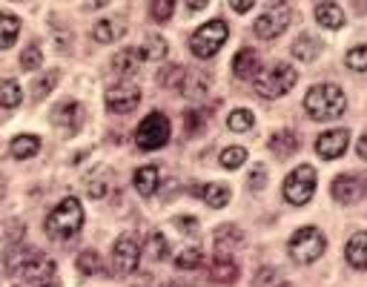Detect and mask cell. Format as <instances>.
Here are the masks:
<instances>
[{
	"mask_svg": "<svg viewBox=\"0 0 367 287\" xmlns=\"http://www.w3.org/2000/svg\"><path fill=\"white\" fill-rule=\"evenodd\" d=\"M150 9H153V18H155V21H170V15H172V0H158V4H153Z\"/></svg>",
	"mask_w": 367,
	"mask_h": 287,
	"instance_id": "cell-42",
	"label": "cell"
},
{
	"mask_svg": "<svg viewBox=\"0 0 367 287\" xmlns=\"http://www.w3.org/2000/svg\"><path fill=\"white\" fill-rule=\"evenodd\" d=\"M4 195H6V178L0 175V198H4Z\"/></svg>",
	"mask_w": 367,
	"mask_h": 287,
	"instance_id": "cell-48",
	"label": "cell"
},
{
	"mask_svg": "<svg viewBox=\"0 0 367 287\" xmlns=\"http://www.w3.org/2000/svg\"><path fill=\"white\" fill-rule=\"evenodd\" d=\"M40 287H57V284H55V281H43Z\"/></svg>",
	"mask_w": 367,
	"mask_h": 287,
	"instance_id": "cell-49",
	"label": "cell"
},
{
	"mask_svg": "<svg viewBox=\"0 0 367 287\" xmlns=\"http://www.w3.org/2000/svg\"><path fill=\"white\" fill-rule=\"evenodd\" d=\"M40 63H43V52H40V46H35V43H32V46H26V49H23V55H21V66H23L26 72H35Z\"/></svg>",
	"mask_w": 367,
	"mask_h": 287,
	"instance_id": "cell-36",
	"label": "cell"
},
{
	"mask_svg": "<svg viewBox=\"0 0 367 287\" xmlns=\"http://www.w3.org/2000/svg\"><path fill=\"white\" fill-rule=\"evenodd\" d=\"M38 150H40V141H38L35 135H18V138H12V144H9V153H12V158H18V161L32 158Z\"/></svg>",
	"mask_w": 367,
	"mask_h": 287,
	"instance_id": "cell-23",
	"label": "cell"
},
{
	"mask_svg": "<svg viewBox=\"0 0 367 287\" xmlns=\"http://www.w3.org/2000/svg\"><path fill=\"white\" fill-rule=\"evenodd\" d=\"M124 32H126V23H124V21H115V18H109V21H101V23H95V29H92V38H95L98 43H112V40H118Z\"/></svg>",
	"mask_w": 367,
	"mask_h": 287,
	"instance_id": "cell-22",
	"label": "cell"
},
{
	"mask_svg": "<svg viewBox=\"0 0 367 287\" xmlns=\"http://www.w3.org/2000/svg\"><path fill=\"white\" fill-rule=\"evenodd\" d=\"M23 101L21 84L18 81H0V107L4 109H15Z\"/></svg>",
	"mask_w": 367,
	"mask_h": 287,
	"instance_id": "cell-29",
	"label": "cell"
},
{
	"mask_svg": "<svg viewBox=\"0 0 367 287\" xmlns=\"http://www.w3.org/2000/svg\"><path fill=\"white\" fill-rule=\"evenodd\" d=\"M175 227H178L181 233H187V236H195V233H198V222L192 219V215H178Z\"/></svg>",
	"mask_w": 367,
	"mask_h": 287,
	"instance_id": "cell-43",
	"label": "cell"
},
{
	"mask_svg": "<svg viewBox=\"0 0 367 287\" xmlns=\"http://www.w3.org/2000/svg\"><path fill=\"white\" fill-rule=\"evenodd\" d=\"M138 259H141V242L132 233H124L115 247H112V270L115 276H129L138 270Z\"/></svg>",
	"mask_w": 367,
	"mask_h": 287,
	"instance_id": "cell-8",
	"label": "cell"
},
{
	"mask_svg": "<svg viewBox=\"0 0 367 287\" xmlns=\"http://www.w3.org/2000/svg\"><path fill=\"white\" fill-rule=\"evenodd\" d=\"M258 66H261L258 55H256L253 49H241V52L233 58V75H236L239 81H253V78H258Z\"/></svg>",
	"mask_w": 367,
	"mask_h": 287,
	"instance_id": "cell-14",
	"label": "cell"
},
{
	"mask_svg": "<svg viewBox=\"0 0 367 287\" xmlns=\"http://www.w3.org/2000/svg\"><path fill=\"white\" fill-rule=\"evenodd\" d=\"M184 75H187V69L181 66H167L158 72V84L161 87H181L184 84Z\"/></svg>",
	"mask_w": 367,
	"mask_h": 287,
	"instance_id": "cell-35",
	"label": "cell"
},
{
	"mask_svg": "<svg viewBox=\"0 0 367 287\" xmlns=\"http://www.w3.org/2000/svg\"><path fill=\"white\" fill-rule=\"evenodd\" d=\"M230 9H233V12H250V9H253V0H239V4L233 0Z\"/></svg>",
	"mask_w": 367,
	"mask_h": 287,
	"instance_id": "cell-45",
	"label": "cell"
},
{
	"mask_svg": "<svg viewBox=\"0 0 367 287\" xmlns=\"http://www.w3.org/2000/svg\"><path fill=\"white\" fill-rule=\"evenodd\" d=\"M167 52H170V46H167V40L161 35H146L143 43L135 46V55H138L141 63L143 60H161V58H167Z\"/></svg>",
	"mask_w": 367,
	"mask_h": 287,
	"instance_id": "cell-18",
	"label": "cell"
},
{
	"mask_svg": "<svg viewBox=\"0 0 367 287\" xmlns=\"http://www.w3.org/2000/svg\"><path fill=\"white\" fill-rule=\"evenodd\" d=\"M209 278L215 284H236L239 278V264L230 259V256H218L212 264H209Z\"/></svg>",
	"mask_w": 367,
	"mask_h": 287,
	"instance_id": "cell-17",
	"label": "cell"
},
{
	"mask_svg": "<svg viewBox=\"0 0 367 287\" xmlns=\"http://www.w3.org/2000/svg\"><path fill=\"white\" fill-rule=\"evenodd\" d=\"M230 187L227 184H207V187H201V198L212 207V210H221V207H227L230 204Z\"/></svg>",
	"mask_w": 367,
	"mask_h": 287,
	"instance_id": "cell-26",
	"label": "cell"
},
{
	"mask_svg": "<svg viewBox=\"0 0 367 287\" xmlns=\"http://www.w3.org/2000/svg\"><path fill=\"white\" fill-rule=\"evenodd\" d=\"M290 21H292L290 6H270V12H264V15L256 21L253 32H256L261 40H273V38H278V35L290 26Z\"/></svg>",
	"mask_w": 367,
	"mask_h": 287,
	"instance_id": "cell-10",
	"label": "cell"
},
{
	"mask_svg": "<svg viewBox=\"0 0 367 287\" xmlns=\"http://www.w3.org/2000/svg\"><path fill=\"white\" fill-rule=\"evenodd\" d=\"M141 104V87L132 81H121L106 90V109L115 115H126Z\"/></svg>",
	"mask_w": 367,
	"mask_h": 287,
	"instance_id": "cell-9",
	"label": "cell"
},
{
	"mask_svg": "<svg viewBox=\"0 0 367 287\" xmlns=\"http://www.w3.org/2000/svg\"><path fill=\"white\" fill-rule=\"evenodd\" d=\"M57 78H60V72H46L43 78H38V84H35V98H46L52 90H55V84H57Z\"/></svg>",
	"mask_w": 367,
	"mask_h": 287,
	"instance_id": "cell-38",
	"label": "cell"
},
{
	"mask_svg": "<svg viewBox=\"0 0 367 287\" xmlns=\"http://www.w3.org/2000/svg\"><path fill=\"white\" fill-rule=\"evenodd\" d=\"M299 144H302V138H299L296 129H278V132L270 138V150H273V156H278V158H290L292 153L299 150Z\"/></svg>",
	"mask_w": 367,
	"mask_h": 287,
	"instance_id": "cell-15",
	"label": "cell"
},
{
	"mask_svg": "<svg viewBox=\"0 0 367 287\" xmlns=\"http://www.w3.org/2000/svg\"><path fill=\"white\" fill-rule=\"evenodd\" d=\"M52 124L60 126L63 132H78L84 124V107L78 101H60L52 109Z\"/></svg>",
	"mask_w": 367,
	"mask_h": 287,
	"instance_id": "cell-12",
	"label": "cell"
},
{
	"mask_svg": "<svg viewBox=\"0 0 367 287\" xmlns=\"http://www.w3.org/2000/svg\"><path fill=\"white\" fill-rule=\"evenodd\" d=\"M190 12H198V9H207V0H195V4H187Z\"/></svg>",
	"mask_w": 367,
	"mask_h": 287,
	"instance_id": "cell-47",
	"label": "cell"
},
{
	"mask_svg": "<svg viewBox=\"0 0 367 287\" xmlns=\"http://www.w3.org/2000/svg\"><path fill=\"white\" fill-rule=\"evenodd\" d=\"M344 60H347V66H350L353 72H367V46H356V49H350Z\"/></svg>",
	"mask_w": 367,
	"mask_h": 287,
	"instance_id": "cell-37",
	"label": "cell"
},
{
	"mask_svg": "<svg viewBox=\"0 0 367 287\" xmlns=\"http://www.w3.org/2000/svg\"><path fill=\"white\" fill-rule=\"evenodd\" d=\"M112 69L118 72L121 78H132V75H138L141 60H138L135 49H124V52H118V55L112 58Z\"/></svg>",
	"mask_w": 367,
	"mask_h": 287,
	"instance_id": "cell-24",
	"label": "cell"
},
{
	"mask_svg": "<svg viewBox=\"0 0 367 287\" xmlns=\"http://www.w3.org/2000/svg\"><path fill=\"white\" fill-rule=\"evenodd\" d=\"M244 161H247V150H244V147H224V150H221V167L239 170Z\"/></svg>",
	"mask_w": 367,
	"mask_h": 287,
	"instance_id": "cell-33",
	"label": "cell"
},
{
	"mask_svg": "<svg viewBox=\"0 0 367 287\" xmlns=\"http://www.w3.org/2000/svg\"><path fill=\"white\" fill-rule=\"evenodd\" d=\"M247 184H250V190H264V187H267V167H264V164H256Z\"/></svg>",
	"mask_w": 367,
	"mask_h": 287,
	"instance_id": "cell-40",
	"label": "cell"
},
{
	"mask_svg": "<svg viewBox=\"0 0 367 287\" xmlns=\"http://www.w3.org/2000/svg\"><path fill=\"white\" fill-rule=\"evenodd\" d=\"M87 193L92 198H104L109 193V170H95L89 178H87Z\"/></svg>",
	"mask_w": 367,
	"mask_h": 287,
	"instance_id": "cell-30",
	"label": "cell"
},
{
	"mask_svg": "<svg viewBox=\"0 0 367 287\" xmlns=\"http://www.w3.org/2000/svg\"><path fill=\"white\" fill-rule=\"evenodd\" d=\"M316 193V170L310 164L296 167L284 178V198L296 207H305Z\"/></svg>",
	"mask_w": 367,
	"mask_h": 287,
	"instance_id": "cell-7",
	"label": "cell"
},
{
	"mask_svg": "<svg viewBox=\"0 0 367 287\" xmlns=\"http://www.w3.org/2000/svg\"><path fill=\"white\" fill-rule=\"evenodd\" d=\"M18 32H21V21L15 15L0 12V49H9L18 40Z\"/></svg>",
	"mask_w": 367,
	"mask_h": 287,
	"instance_id": "cell-28",
	"label": "cell"
},
{
	"mask_svg": "<svg viewBox=\"0 0 367 287\" xmlns=\"http://www.w3.org/2000/svg\"><path fill=\"white\" fill-rule=\"evenodd\" d=\"M344 256H347V261H350L356 270H367V230L356 233V236L347 242Z\"/></svg>",
	"mask_w": 367,
	"mask_h": 287,
	"instance_id": "cell-19",
	"label": "cell"
},
{
	"mask_svg": "<svg viewBox=\"0 0 367 287\" xmlns=\"http://www.w3.org/2000/svg\"><path fill=\"white\" fill-rule=\"evenodd\" d=\"M296 81H299V72L292 69L290 63H275L273 69H267V72H261V75L256 78V92L261 95V98H281V95H287L292 87H296Z\"/></svg>",
	"mask_w": 367,
	"mask_h": 287,
	"instance_id": "cell-3",
	"label": "cell"
},
{
	"mask_svg": "<svg viewBox=\"0 0 367 287\" xmlns=\"http://www.w3.org/2000/svg\"><path fill=\"white\" fill-rule=\"evenodd\" d=\"M227 35H230V29L224 21H209L201 29H195V35L190 38V49L195 58H212L227 43Z\"/></svg>",
	"mask_w": 367,
	"mask_h": 287,
	"instance_id": "cell-6",
	"label": "cell"
},
{
	"mask_svg": "<svg viewBox=\"0 0 367 287\" xmlns=\"http://www.w3.org/2000/svg\"><path fill=\"white\" fill-rule=\"evenodd\" d=\"M170 132H172L170 118L164 112H150L135 129V144H138V150H143V153H155L170 141Z\"/></svg>",
	"mask_w": 367,
	"mask_h": 287,
	"instance_id": "cell-4",
	"label": "cell"
},
{
	"mask_svg": "<svg viewBox=\"0 0 367 287\" xmlns=\"http://www.w3.org/2000/svg\"><path fill=\"white\" fill-rule=\"evenodd\" d=\"M201 261H204L201 247H187V250H181V253L175 256V267H178V270H195Z\"/></svg>",
	"mask_w": 367,
	"mask_h": 287,
	"instance_id": "cell-31",
	"label": "cell"
},
{
	"mask_svg": "<svg viewBox=\"0 0 367 287\" xmlns=\"http://www.w3.org/2000/svg\"><path fill=\"white\" fill-rule=\"evenodd\" d=\"M305 109L313 121H333L347 109V98L336 84H316L305 95Z\"/></svg>",
	"mask_w": 367,
	"mask_h": 287,
	"instance_id": "cell-1",
	"label": "cell"
},
{
	"mask_svg": "<svg viewBox=\"0 0 367 287\" xmlns=\"http://www.w3.org/2000/svg\"><path fill=\"white\" fill-rule=\"evenodd\" d=\"M319 52H322V40L316 38V35H302L296 43H292V55H296L299 60H305V63H310V60H316L319 58Z\"/></svg>",
	"mask_w": 367,
	"mask_h": 287,
	"instance_id": "cell-21",
	"label": "cell"
},
{
	"mask_svg": "<svg viewBox=\"0 0 367 287\" xmlns=\"http://www.w3.org/2000/svg\"><path fill=\"white\" fill-rule=\"evenodd\" d=\"M212 242H215L218 256H227L230 250H236V247L244 242V233H241L236 224H221V227L212 233Z\"/></svg>",
	"mask_w": 367,
	"mask_h": 287,
	"instance_id": "cell-16",
	"label": "cell"
},
{
	"mask_svg": "<svg viewBox=\"0 0 367 287\" xmlns=\"http://www.w3.org/2000/svg\"><path fill=\"white\" fill-rule=\"evenodd\" d=\"M350 144V132L347 129H330L324 135L316 138V153L324 158V161H333V158H341L344 150Z\"/></svg>",
	"mask_w": 367,
	"mask_h": 287,
	"instance_id": "cell-13",
	"label": "cell"
},
{
	"mask_svg": "<svg viewBox=\"0 0 367 287\" xmlns=\"http://www.w3.org/2000/svg\"><path fill=\"white\" fill-rule=\"evenodd\" d=\"M167 253H170L167 239H164L161 233H153V239H150V259H153V261H164Z\"/></svg>",
	"mask_w": 367,
	"mask_h": 287,
	"instance_id": "cell-39",
	"label": "cell"
},
{
	"mask_svg": "<svg viewBox=\"0 0 367 287\" xmlns=\"http://www.w3.org/2000/svg\"><path fill=\"white\" fill-rule=\"evenodd\" d=\"M356 150H358V158H361V161H367V132L358 138V147H356Z\"/></svg>",
	"mask_w": 367,
	"mask_h": 287,
	"instance_id": "cell-46",
	"label": "cell"
},
{
	"mask_svg": "<svg viewBox=\"0 0 367 287\" xmlns=\"http://www.w3.org/2000/svg\"><path fill=\"white\" fill-rule=\"evenodd\" d=\"M81 227H84V207L78 198H63L46 219V233L57 242L72 239Z\"/></svg>",
	"mask_w": 367,
	"mask_h": 287,
	"instance_id": "cell-2",
	"label": "cell"
},
{
	"mask_svg": "<svg viewBox=\"0 0 367 287\" xmlns=\"http://www.w3.org/2000/svg\"><path fill=\"white\" fill-rule=\"evenodd\" d=\"M253 124H256V118H253L250 109H236V112H230V118H227V126H230L233 132H247Z\"/></svg>",
	"mask_w": 367,
	"mask_h": 287,
	"instance_id": "cell-32",
	"label": "cell"
},
{
	"mask_svg": "<svg viewBox=\"0 0 367 287\" xmlns=\"http://www.w3.org/2000/svg\"><path fill=\"white\" fill-rule=\"evenodd\" d=\"M278 281H281V276H278L273 267L261 270V273H258V278H256V284H258V287H281Z\"/></svg>",
	"mask_w": 367,
	"mask_h": 287,
	"instance_id": "cell-41",
	"label": "cell"
},
{
	"mask_svg": "<svg viewBox=\"0 0 367 287\" xmlns=\"http://www.w3.org/2000/svg\"><path fill=\"white\" fill-rule=\"evenodd\" d=\"M78 270H81L84 276H98V273H101V256H98L95 250H84V253L78 256Z\"/></svg>",
	"mask_w": 367,
	"mask_h": 287,
	"instance_id": "cell-34",
	"label": "cell"
},
{
	"mask_svg": "<svg viewBox=\"0 0 367 287\" xmlns=\"http://www.w3.org/2000/svg\"><path fill=\"white\" fill-rule=\"evenodd\" d=\"M367 195V178L364 175H353V173H344L333 181V198L339 204H356Z\"/></svg>",
	"mask_w": 367,
	"mask_h": 287,
	"instance_id": "cell-11",
	"label": "cell"
},
{
	"mask_svg": "<svg viewBox=\"0 0 367 287\" xmlns=\"http://www.w3.org/2000/svg\"><path fill=\"white\" fill-rule=\"evenodd\" d=\"M187 135H195L198 132V112H187Z\"/></svg>",
	"mask_w": 367,
	"mask_h": 287,
	"instance_id": "cell-44",
	"label": "cell"
},
{
	"mask_svg": "<svg viewBox=\"0 0 367 287\" xmlns=\"http://www.w3.org/2000/svg\"><path fill=\"white\" fill-rule=\"evenodd\" d=\"M316 21H319L324 29H341V26H344V12H341V6H336V4H319V6H316Z\"/></svg>",
	"mask_w": 367,
	"mask_h": 287,
	"instance_id": "cell-25",
	"label": "cell"
},
{
	"mask_svg": "<svg viewBox=\"0 0 367 287\" xmlns=\"http://www.w3.org/2000/svg\"><path fill=\"white\" fill-rule=\"evenodd\" d=\"M324 250H327V239L316 227H302L290 239V259L299 264H313L316 259H322Z\"/></svg>",
	"mask_w": 367,
	"mask_h": 287,
	"instance_id": "cell-5",
	"label": "cell"
},
{
	"mask_svg": "<svg viewBox=\"0 0 367 287\" xmlns=\"http://www.w3.org/2000/svg\"><path fill=\"white\" fill-rule=\"evenodd\" d=\"M207 90H209V78L204 75V72H187V75H184L181 92H184L187 98H201Z\"/></svg>",
	"mask_w": 367,
	"mask_h": 287,
	"instance_id": "cell-27",
	"label": "cell"
},
{
	"mask_svg": "<svg viewBox=\"0 0 367 287\" xmlns=\"http://www.w3.org/2000/svg\"><path fill=\"white\" fill-rule=\"evenodd\" d=\"M135 190L141 193V195H153L155 190H158V181H161V173H158V167H141V170H135Z\"/></svg>",
	"mask_w": 367,
	"mask_h": 287,
	"instance_id": "cell-20",
	"label": "cell"
}]
</instances>
